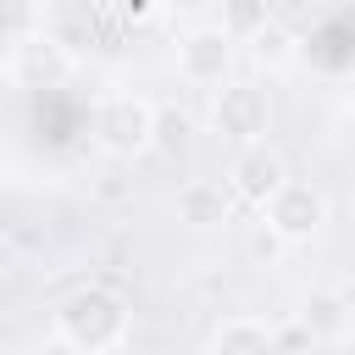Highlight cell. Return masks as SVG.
<instances>
[{"label": "cell", "instance_id": "6", "mask_svg": "<svg viewBox=\"0 0 355 355\" xmlns=\"http://www.w3.org/2000/svg\"><path fill=\"white\" fill-rule=\"evenodd\" d=\"M288 183V161L272 139H255V144H239L233 150V166H227V194L244 200V205H266L277 189Z\"/></svg>", "mask_w": 355, "mask_h": 355}, {"label": "cell", "instance_id": "4", "mask_svg": "<svg viewBox=\"0 0 355 355\" xmlns=\"http://www.w3.org/2000/svg\"><path fill=\"white\" fill-rule=\"evenodd\" d=\"M266 116H272V94L255 78H227L211 94V133H222L227 144H255L266 139Z\"/></svg>", "mask_w": 355, "mask_h": 355}, {"label": "cell", "instance_id": "15", "mask_svg": "<svg viewBox=\"0 0 355 355\" xmlns=\"http://www.w3.org/2000/svg\"><path fill=\"white\" fill-rule=\"evenodd\" d=\"M0 183H6V155H0Z\"/></svg>", "mask_w": 355, "mask_h": 355}, {"label": "cell", "instance_id": "8", "mask_svg": "<svg viewBox=\"0 0 355 355\" xmlns=\"http://www.w3.org/2000/svg\"><path fill=\"white\" fill-rule=\"evenodd\" d=\"M11 67H17V83H61L67 72H72V44L61 39V33H33V39H22V44H11Z\"/></svg>", "mask_w": 355, "mask_h": 355}, {"label": "cell", "instance_id": "16", "mask_svg": "<svg viewBox=\"0 0 355 355\" xmlns=\"http://www.w3.org/2000/svg\"><path fill=\"white\" fill-rule=\"evenodd\" d=\"M333 6H338V0H333Z\"/></svg>", "mask_w": 355, "mask_h": 355}, {"label": "cell", "instance_id": "5", "mask_svg": "<svg viewBox=\"0 0 355 355\" xmlns=\"http://www.w3.org/2000/svg\"><path fill=\"white\" fill-rule=\"evenodd\" d=\"M233 61H239V39L222 28V22H194L178 33V78L194 83V89H216L233 78Z\"/></svg>", "mask_w": 355, "mask_h": 355}, {"label": "cell", "instance_id": "12", "mask_svg": "<svg viewBox=\"0 0 355 355\" xmlns=\"http://www.w3.org/2000/svg\"><path fill=\"white\" fill-rule=\"evenodd\" d=\"M44 33V0H0V44H22Z\"/></svg>", "mask_w": 355, "mask_h": 355}, {"label": "cell", "instance_id": "2", "mask_svg": "<svg viewBox=\"0 0 355 355\" xmlns=\"http://www.w3.org/2000/svg\"><path fill=\"white\" fill-rule=\"evenodd\" d=\"M89 144L111 161H133L155 144V100L133 89H105L89 105Z\"/></svg>", "mask_w": 355, "mask_h": 355}, {"label": "cell", "instance_id": "10", "mask_svg": "<svg viewBox=\"0 0 355 355\" xmlns=\"http://www.w3.org/2000/svg\"><path fill=\"white\" fill-rule=\"evenodd\" d=\"M205 355H277V333L261 316H222L205 338Z\"/></svg>", "mask_w": 355, "mask_h": 355}, {"label": "cell", "instance_id": "3", "mask_svg": "<svg viewBox=\"0 0 355 355\" xmlns=\"http://www.w3.org/2000/svg\"><path fill=\"white\" fill-rule=\"evenodd\" d=\"M261 222L277 244H316L333 222V200L322 183H305V178H288L266 205H261Z\"/></svg>", "mask_w": 355, "mask_h": 355}, {"label": "cell", "instance_id": "13", "mask_svg": "<svg viewBox=\"0 0 355 355\" xmlns=\"http://www.w3.org/2000/svg\"><path fill=\"white\" fill-rule=\"evenodd\" d=\"M111 11H116L122 28H150V22L166 11V0H111Z\"/></svg>", "mask_w": 355, "mask_h": 355}, {"label": "cell", "instance_id": "1", "mask_svg": "<svg viewBox=\"0 0 355 355\" xmlns=\"http://www.w3.org/2000/svg\"><path fill=\"white\" fill-rule=\"evenodd\" d=\"M50 333L72 355H122L128 338H133V305L111 283H78L55 300Z\"/></svg>", "mask_w": 355, "mask_h": 355}, {"label": "cell", "instance_id": "7", "mask_svg": "<svg viewBox=\"0 0 355 355\" xmlns=\"http://www.w3.org/2000/svg\"><path fill=\"white\" fill-rule=\"evenodd\" d=\"M349 327H355V300L344 283H316L300 300V333L311 344H349Z\"/></svg>", "mask_w": 355, "mask_h": 355}, {"label": "cell", "instance_id": "9", "mask_svg": "<svg viewBox=\"0 0 355 355\" xmlns=\"http://www.w3.org/2000/svg\"><path fill=\"white\" fill-rule=\"evenodd\" d=\"M227 216H233L227 183H216V178H189V183L178 189V222L211 233V227H227Z\"/></svg>", "mask_w": 355, "mask_h": 355}, {"label": "cell", "instance_id": "14", "mask_svg": "<svg viewBox=\"0 0 355 355\" xmlns=\"http://www.w3.org/2000/svg\"><path fill=\"white\" fill-rule=\"evenodd\" d=\"M17 89V67H11V44H0V94Z\"/></svg>", "mask_w": 355, "mask_h": 355}, {"label": "cell", "instance_id": "11", "mask_svg": "<svg viewBox=\"0 0 355 355\" xmlns=\"http://www.w3.org/2000/svg\"><path fill=\"white\" fill-rule=\"evenodd\" d=\"M250 61H255L266 78L288 72V67L300 61V33H294L288 22H277V17H261V22L250 28Z\"/></svg>", "mask_w": 355, "mask_h": 355}]
</instances>
